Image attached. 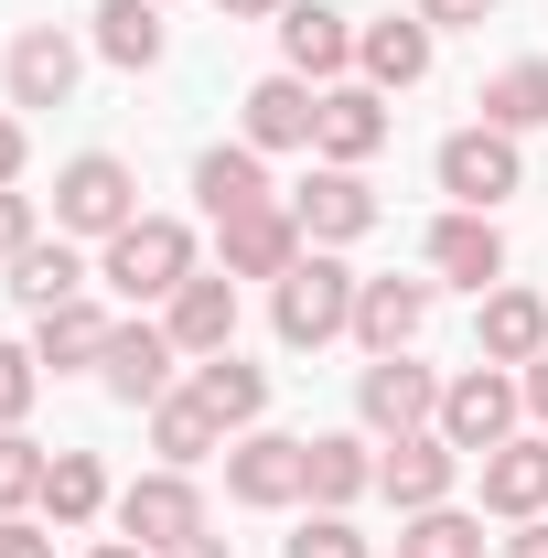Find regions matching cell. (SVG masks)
<instances>
[{
	"label": "cell",
	"instance_id": "obj_1",
	"mask_svg": "<svg viewBox=\"0 0 548 558\" xmlns=\"http://www.w3.org/2000/svg\"><path fill=\"white\" fill-rule=\"evenodd\" d=\"M270 333L290 354L334 344V333H355V269H344L334 247H301L290 258V279H270Z\"/></svg>",
	"mask_w": 548,
	"mask_h": 558
},
{
	"label": "cell",
	"instance_id": "obj_2",
	"mask_svg": "<svg viewBox=\"0 0 548 558\" xmlns=\"http://www.w3.org/2000/svg\"><path fill=\"white\" fill-rule=\"evenodd\" d=\"M194 269H205V258H194V226H183V215H140V226H119V236L97 247V279H108L119 301H140V312L172 301Z\"/></svg>",
	"mask_w": 548,
	"mask_h": 558
},
{
	"label": "cell",
	"instance_id": "obj_3",
	"mask_svg": "<svg viewBox=\"0 0 548 558\" xmlns=\"http://www.w3.org/2000/svg\"><path fill=\"white\" fill-rule=\"evenodd\" d=\"M119 226H140V172L119 161V150H75L65 172H55V236L108 247Z\"/></svg>",
	"mask_w": 548,
	"mask_h": 558
},
{
	"label": "cell",
	"instance_id": "obj_4",
	"mask_svg": "<svg viewBox=\"0 0 548 558\" xmlns=\"http://www.w3.org/2000/svg\"><path fill=\"white\" fill-rule=\"evenodd\" d=\"M516 418H527V387H516V365H484V354H474L463 376H441V418H430V429H441L463 462H484L495 440H516Z\"/></svg>",
	"mask_w": 548,
	"mask_h": 558
},
{
	"label": "cell",
	"instance_id": "obj_5",
	"mask_svg": "<svg viewBox=\"0 0 548 558\" xmlns=\"http://www.w3.org/2000/svg\"><path fill=\"white\" fill-rule=\"evenodd\" d=\"M430 172H441L452 205H474V215H495L505 194H527V150H516V130H495V119L452 130L441 150H430Z\"/></svg>",
	"mask_w": 548,
	"mask_h": 558
},
{
	"label": "cell",
	"instance_id": "obj_6",
	"mask_svg": "<svg viewBox=\"0 0 548 558\" xmlns=\"http://www.w3.org/2000/svg\"><path fill=\"white\" fill-rule=\"evenodd\" d=\"M226 494L259 505V515L312 505V440H290V429H237V440H226Z\"/></svg>",
	"mask_w": 548,
	"mask_h": 558
},
{
	"label": "cell",
	"instance_id": "obj_7",
	"mask_svg": "<svg viewBox=\"0 0 548 558\" xmlns=\"http://www.w3.org/2000/svg\"><path fill=\"white\" fill-rule=\"evenodd\" d=\"M355 418H366V440H409L441 418V376L419 365V354H366V376H355Z\"/></svg>",
	"mask_w": 548,
	"mask_h": 558
},
{
	"label": "cell",
	"instance_id": "obj_8",
	"mask_svg": "<svg viewBox=\"0 0 548 558\" xmlns=\"http://www.w3.org/2000/svg\"><path fill=\"white\" fill-rule=\"evenodd\" d=\"M419 258H430V290H495L505 279V226L495 215H474V205H441L430 215V236H419Z\"/></svg>",
	"mask_w": 548,
	"mask_h": 558
},
{
	"label": "cell",
	"instance_id": "obj_9",
	"mask_svg": "<svg viewBox=\"0 0 548 558\" xmlns=\"http://www.w3.org/2000/svg\"><path fill=\"white\" fill-rule=\"evenodd\" d=\"M119 537H140V548L162 558V548H183V537H205V494H194V473H140V484H119Z\"/></svg>",
	"mask_w": 548,
	"mask_h": 558
},
{
	"label": "cell",
	"instance_id": "obj_10",
	"mask_svg": "<svg viewBox=\"0 0 548 558\" xmlns=\"http://www.w3.org/2000/svg\"><path fill=\"white\" fill-rule=\"evenodd\" d=\"M75 75H86V44H75L65 22H22V33H11V54H0L11 108H65Z\"/></svg>",
	"mask_w": 548,
	"mask_h": 558
},
{
	"label": "cell",
	"instance_id": "obj_11",
	"mask_svg": "<svg viewBox=\"0 0 548 558\" xmlns=\"http://www.w3.org/2000/svg\"><path fill=\"white\" fill-rule=\"evenodd\" d=\"M172 365H183V344H172V333H162V323L140 312V323H108V354H97V387H108L119 409H151V398H172V387H183Z\"/></svg>",
	"mask_w": 548,
	"mask_h": 558
},
{
	"label": "cell",
	"instance_id": "obj_12",
	"mask_svg": "<svg viewBox=\"0 0 548 558\" xmlns=\"http://www.w3.org/2000/svg\"><path fill=\"white\" fill-rule=\"evenodd\" d=\"M312 130H323V86L312 75H259L248 86V108H237V140L248 150H312Z\"/></svg>",
	"mask_w": 548,
	"mask_h": 558
},
{
	"label": "cell",
	"instance_id": "obj_13",
	"mask_svg": "<svg viewBox=\"0 0 548 558\" xmlns=\"http://www.w3.org/2000/svg\"><path fill=\"white\" fill-rule=\"evenodd\" d=\"M452 484H463V451H452L441 429H409V440H388V451H377V494H388L398 515L452 505Z\"/></svg>",
	"mask_w": 548,
	"mask_h": 558
},
{
	"label": "cell",
	"instance_id": "obj_14",
	"mask_svg": "<svg viewBox=\"0 0 548 558\" xmlns=\"http://www.w3.org/2000/svg\"><path fill=\"white\" fill-rule=\"evenodd\" d=\"M290 215H301V236H312V247H355V236H366L388 205H377V183H366V172H344V161H312V183L290 194Z\"/></svg>",
	"mask_w": 548,
	"mask_h": 558
},
{
	"label": "cell",
	"instance_id": "obj_15",
	"mask_svg": "<svg viewBox=\"0 0 548 558\" xmlns=\"http://www.w3.org/2000/svg\"><path fill=\"white\" fill-rule=\"evenodd\" d=\"M162 333L183 344V365H205V354H237V279H226V269H194L172 301H162Z\"/></svg>",
	"mask_w": 548,
	"mask_h": 558
},
{
	"label": "cell",
	"instance_id": "obj_16",
	"mask_svg": "<svg viewBox=\"0 0 548 558\" xmlns=\"http://www.w3.org/2000/svg\"><path fill=\"white\" fill-rule=\"evenodd\" d=\"M279 65L312 75V86H344L355 75V22H344L334 0H290L279 11Z\"/></svg>",
	"mask_w": 548,
	"mask_h": 558
},
{
	"label": "cell",
	"instance_id": "obj_17",
	"mask_svg": "<svg viewBox=\"0 0 548 558\" xmlns=\"http://www.w3.org/2000/svg\"><path fill=\"white\" fill-rule=\"evenodd\" d=\"M474 473H484V515H505V526L548 515V429H516V440H495Z\"/></svg>",
	"mask_w": 548,
	"mask_h": 558
},
{
	"label": "cell",
	"instance_id": "obj_18",
	"mask_svg": "<svg viewBox=\"0 0 548 558\" xmlns=\"http://www.w3.org/2000/svg\"><path fill=\"white\" fill-rule=\"evenodd\" d=\"M215 247H226V258H215L226 279H290V258H301L312 236H301V215H290V205H259V215H226Z\"/></svg>",
	"mask_w": 548,
	"mask_h": 558
},
{
	"label": "cell",
	"instance_id": "obj_19",
	"mask_svg": "<svg viewBox=\"0 0 548 558\" xmlns=\"http://www.w3.org/2000/svg\"><path fill=\"white\" fill-rule=\"evenodd\" d=\"M430 44H441V33H430L419 11H388V22H355V75H366L377 97H398V86H419V75H430Z\"/></svg>",
	"mask_w": 548,
	"mask_h": 558
},
{
	"label": "cell",
	"instance_id": "obj_20",
	"mask_svg": "<svg viewBox=\"0 0 548 558\" xmlns=\"http://www.w3.org/2000/svg\"><path fill=\"white\" fill-rule=\"evenodd\" d=\"M312 150H323V161H344V172H366V161L388 150V97H377L366 75L323 86V130H312Z\"/></svg>",
	"mask_w": 548,
	"mask_h": 558
},
{
	"label": "cell",
	"instance_id": "obj_21",
	"mask_svg": "<svg viewBox=\"0 0 548 558\" xmlns=\"http://www.w3.org/2000/svg\"><path fill=\"white\" fill-rule=\"evenodd\" d=\"M474 354H484V365H538V354H548V301L516 290V279H495L484 312H474Z\"/></svg>",
	"mask_w": 548,
	"mask_h": 558
},
{
	"label": "cell",
	"instance_id": "obj_22",
	"mask_svg": "<svg viewBox=\"0 0 548 558\" xmlns=\"http://www.w3.org/2000/svg\"><path fill=\"white\" fill-rule=\"evenodd\" d=\"M194 205H205V226L279 205V194H270V150H248V140H215L205 161H194Z\"/></svg>",
	"mask_w": 548,
	"mask_h": 558
},
{
	"label": "cell",
	"instance_id": "obj_23",
	"mask_svg": "<svg viewBox=\"0 0 548 558\" xmlns=\"http://www.w3.org/2000/svg\"><path fill=\"white\" fill-rule=\"evenodd\" d=\"M430 323V279H355V344L366 354H409Z\"/></svg>",
	"mask_w": 548,
	"mask_h": 558
},
{
	"label": "cell",
	"instance_id": "obj_24",
	"mask_svg": "<svg viewBox=\"0 0 548 558\" xmlns=\"http://www.w3.org/2000/svg\"><path fill=\"white\" fill-rule=\"evenodd\" d=\"M183 387L215 409V429H226V440L270 418V365H248V354H205V365H183Z\"/></svg>",
	"mask_w": 548,
	"mask_h": 558
},
{
	"label": "cell",
	"instance_id": "obj_25",
	"mask_svg": "<svg viewBox=\"0 0 548 558\" xmlns=\"http://www.w3.org/2000/svg\"><path fill=\"white\" fill-rule=\"evenodd\" d=\"M86 247H75V236H33V247H22V258H11V279H0V290H11V301H22V312H55V301H75V290H86Z\"/></svg>",
	"mask_w": 548,
	"mask_h": 558
},
{
	"label": "cell",
	"instance_id": "obj_26",
	"mask_svg": "<svg viewBox=\"0 0 548 558\" xmlns=\"http://www.w3.org/2000/svg\"><path fill=\"white\" fill-rule=\"evenodd\" d=\"M108 354V312L75 290V301H55V312H33V365L44 376H75V365H97Z\"/></svg>",
	"mask_w": 548,
	"mask_h": 558
},
{
	"label": "cell",
	"instance_id": "obj_27",
	"mask_svg": "<svg viewBox=\"0 0 548 558\" xmlns=\"http://www.w3.org/2000/svg\"><path fill=\"white\" fill-rule=\"evenodd\" d=\"M108 505H119V494L97 473V451H55V462H44V505H33V515H44L55 537H65V526H97Z\"/></svg>",
	"mask_w": 548,
	"mask_h": 558
},
{
	"label": "cell",
	"instance_id": "obj_28",
	"mask_svg": "<svg viewBox=\"0 0 548 558\" xmlns=\"http://www.w3.org/2000/svg\"><path fill=\"white\" fill-rule=\"evenodd\" d=\"M162 44H172L162 0H97V54H108L119 75H151V65H162Z\"/></svg>",
	"mask_w": 548,
	"mask_h": 558
},
{
	"label": "cell",
	"instance_id": "obj_29",
	"mask_svg": "<svg viewBox=\"0 0 548 558\" xmlns=\"http://www.w3.org/2000/svg\"><path fill=\"white\" fill-rule=\"evenodd\" d=\"M151 451H162L172 473H194V462L226 451V429H215V409L194 398V387H172V398H151Z\"/></svg>",
	"mask_w": 548,
	"mask_h": 558
},
{
	"label": "cell",
	"instance_id": "obj_30",
	"mask_svg": "<svg viewBox=\"0 0 548 558\" xmlns=\"http://www.w3.org/2000/svg\"><path fill=\"white\" fill-rule=\"evenodd\" d=\"M355 494H377V440H355V429H312V505L344 515Z\"/></svg>",
	"mask_w": 548,
	"mask_h": 558
},
{
	"label": "cell",
	"instance_id": "obj_31",
	"mask_svg": "<svg viewBox=\"0 0 548 558\" xmlns=\"http://www.w3.org/2000/svg\"><path fill=\"white\" fill-rule=\"evenodd\" d=\"M484 119H495V130H548V54H516V65H495L484 75V97H474Z\"/></svg>",
	"mask_w": 548,
	"mask_h": 558
},
{
	"label": "cell",
	"instance_id": "obj_32",
	"mask_svg": "<svg viewBox=\"0 0 548 558\" xmlns=\"http://www.w3.org/2000/svg\"><path fill=\"white\" fill-rule=\"evenodd\" d=\"M398 558H484V515H463V505H430V515H409Z\"/></svg>",
	"mask_w": 548,
	"mask_h": 558
},
{
	"label": "cell",
	"instance_id": "obj_33",
	"mask_svg": "<svg viewBox=\"0 0 548 558\" xmlns=\"http://www.w3.org/2000/svg\"><path fill=\"white\" fill-rule=\"evenodd\" d=\"M44 440H22V429H0V515H33L44 505Z\"/></svg>",
	"mask_w": 548,
	"mask_h": 558
},
{
	"label": "cell",
	"instance_id": "obj_34",
	"mask_svg": "<svg viewBox=\"0 0 548 558\" xmlns=\"http://www.w3.org/2000/svg\"><path fill=\"white\" fill-rule=\"evenodd\" d=\"M279 558H366V537H355V515H323V505H312V515L290 526V548H279Z\"/></svg>",
	"mask_w": 548,
	"mask_h": 558
},
{
	"label": "cell",
	"instance_id": "obj_35",
	"mask_svg": "<svg viewBox=\"0 0 548 558\" xmlns=\"http://www.w3.org/2000/svg\"><path fill=\"white\" fill-rule=\"evenodd\" d=\"M33 398H44V365H33V344H0V429H22V418H33Z\"/></svg>",
	"mask_w": 548,
	"mask_h": 558
},
{
	"label": "cell",
	"instance_id": "obj_36",
	"mask_svg": "<svg viewBox=\"0 0 548 558\" xmlns=\"http://www.w3.org/2000/svg\"><path fill=\"white\" fill-rule=\"evenodd\" d=\"M33 236H44V226H33V194H22V183H0V269H11Z\"/></svg>",
	"mask_w": 548,
	"mask_h": 558
},
{
	"label": "cell",
	"instance_id": "obj_37",
	"mask_svg": "<svg viewBox=\"0 0 548 558\" xmlns=\"http://www.w3.org/2000/svg\"><path fill=\"white\" fill-rule=\"evenodd\" d=\"M409 11L430 33H484V22H495V0H409Z\"/></svg>",
	"mask_w": 548,
	"mask_h": 558
},
{
	"label": "cell",
	"instance_id": "obj_38",
	"mask_svg": "<svg viewBox=\"0 0 548 558\" xmlns=\"http://www.w3.org/2000/svg\"><path fill=\"white\" fill-rule=\"evenodd\" d=\"M0 558H55V526L44 515H0Z\"/></svg>",
	"mask_w": 548,
	"mask_h": 558
},
{
	"label": "cell",
	"instance_id": "obj_39",
	"mask_svg": "<svg viewBox=\"0 0 548 558\" xmlns=\"http://www.w3.org/2000/svg\"><path fill=\"white\" fill-rule=\"evenodd\" d=\"M22 161H33V140H22V108H0V183H22Z\"/></svg>",
	"mask_w": 548,
	"mask_h": 558
},
{
	"label": "cell",
	"instance_id": "obj_40",
	"mask_svg": "<svg viewBox=\"0 0 548 558\" xmlns=\"http://www.w3.org/2000/svg\"><path fill=\"white\" fill-rule=\"evenodd\" d=\"M516 387H527V418L548 429V354H538V365H516Z\"/></svg>",
	"mask_w": 548,
	"mask_h": 558
},
{
	"label": "cell",
	"instance_id": "obj_41",
	"mask_svg": "<svg viewBox=\"0 0 548 558\" xmlns=\"http://www.w3.org/2000/svg\"><path fill=\"white\" fill-rule=\"evenodd\" d=\"M505 558H548V515H527V526L505 537Z\"/></svg>",
	"mask_w": 548,
	"mask_h": 558
},
{
	"label": "cell",
	"instance_id": "obj_42",
	"mask_svg": "<svg viewBox=\"0 0 548 558\" xmlns=\"http://www.w3.org/2000/svg\"><path fill=\"white\" fill-rule=\"evenodd\" d=\"M215 11H226V22H279L290 0H215Z\"/></svg>",
	"mask_w": 548,
	"mask_h": 558
},
{
	"label": "cell",
	"instance_id": "obj_43",
	"mask_svg": "<svg viewBox=\"0 0 548 558\" xmlns=\"http://www.w3.org/2000/svg\"><path fill=\"white\" fill-rule=\"evenodd\" d=\"M162 558H237V548H226V537L205 526V537H183V548H162Z\"/></svg>",
	"mask_w": 548,
	"mask_h": 558
},
{
	"label": "cell",
	"instance_id": "obj_44",
	"mask_svg": "<svg viewBox=\"0 0 548 558\" xmlns=\"http://www.w3.org/2000/svg\"><path fill=\"white\" fill-rule=\"evenodd\" d=\"M86 558H151V548H140V537H97Z\"/></svg>",
	"mask_w": 548,
	"mask_h": 558
}]
</instances>
